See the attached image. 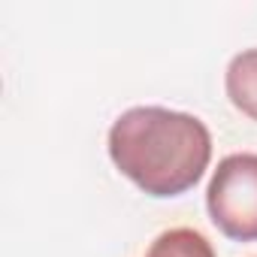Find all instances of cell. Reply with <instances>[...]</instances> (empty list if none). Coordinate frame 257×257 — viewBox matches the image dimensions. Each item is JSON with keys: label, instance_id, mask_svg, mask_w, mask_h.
Masks as SVG:
<instances>
[{"label": "cell", "instance_id": "6da1fadb", "mask_svg": "<svg viewBox=\"0 0 257 257\" xmlns=\"http://www.w3.org/2000/svg\"><path fill=\"white\" fill-rule=\"evenodd\" d=\"M109 158L143 194L167 200L203 179L212 161V134L197 115L134 106L109 127Z\"/></svg>", "mask_w": 257, "mask_h": 257}, {"label": "cell", "instance_id": "7a4b0ae2", "mask_svg": "<svg viewBox=\"0 0 257 257\" xmlns=\"http://www.w3.org/2000/svg\"><path fill=\"white\" fill-rule=\"evenodd\" d=\"M206 209L212 224L236 242H257V155H227L209 179Z\"/></svg>", "mask_w": 257, "mask_h": 257}, {"label": "cell", "instance_id": "3957f363", "mask_svg": "<svg viewBox=\"0 0 257 257\" xmlns=\"http://www.w3.org/2000/svg\"><path fill=\"white\" fill-rule=\"evenodd\" d=\"M224 88H227L230 103L242 115L257 121V49H245L233 55L224 73Z\"/></svg>", "mask_w": 257, "mask_h": 257}, {"label": "cell", "instance_id": "277c9868", "mask_svg": "<svg viewBox=\"0 0 257 257\" xmlns=\"http://www.w3.org/2000/svg\"><path fill=\"white\" fill-rule=\"evenodd\" d=\"M146 257H215V248L200 230L173 227V230H164L152 242Z\"/></svg>", "mask_w": 257, "mask_h": 257}]
</instances>
